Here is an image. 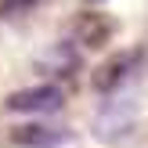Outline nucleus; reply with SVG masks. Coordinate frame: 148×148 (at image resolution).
Here are the masks:
<instances>
[{
    "label": "nucleus",
    "mask_w": 148,
    "mask_h": 148,
    "mask_svg": "<svg viewBox=\"0 0 148 148\" xmlns=\"http://www.w3.org/2000/svg\"><path fill=\"white\" fill-rule=\"evenodd\" d=\"M141 69H145V51H141V47H134V51H119V54L105 58V65H98V72H94L90 87H94L98 94H116L119 87H127Z\"/></svg>",
    "instance_id": "f257e3e1"
},
{
    "label": "nucleus",
    "mask_w": 148,
    "mask_h": 148,
    "mask_svg": "<svg viewBox=\"0 0 148 148\" xmlns=\"http://www.w3.org/2000/svg\"><path fill=\"white\" fill-rule=\"evenodd\" d=\"M65 105V90L58 83H40V87H25V90L11 94L7 98V108L11 112H33V116H47L58 112Z\"/></svg>",
    "instance_id": "f03ea898"
},
{
    "label": "nucleus",
    "mask_w": 148,
    "mask_h": 148,
    "mask_svg": "<svg viewBox=\"0 0 148 148\" xmlns=\"http://www.w3.org/2000/svg\"><path fill=\"white\" fill-rule=\"evenodd\" d=\"M69 127H62V123H18V127L11 130V145L14 148H62L69 145Z\"/></svg>",
    "instance_id": "7ed1b4c3"
},
{
    "label": "nucleus",
    "mask_w": 148,
    "mask_h": 148,
    "mask_svg": "<svg viewBox=\"0 0 148 148\" xmlns=\"http://www.w3.org/2000/svg\"><path fill=\"white\" fill-rule=\"evenodd\" d=\"M36 69L47 76V83H54L58 76H72V72L79 69V51H76V43L62 40V43H54V47H47L40 54V62H36Z\"/></svg>",
    "instance_id": "20e7f679"
},
{
    "label": "nucleus",
    "mask_w": 148,
    "mask_h": 148,
    "mask_svg": "<svg viewBox=\"0 0 148 148\" xmlns=\"http://www.w3.org/2000/svg\"><path fill=\"white\" fill-rule=\"evenodd\" d=\"M112 25L116 22L108 14H98V11H87L76 18V40L83 47H105V40L112 36Z\"/></svg>",
    "instance_id": "39448f33"
},
{
    "label": "nucleus",
    "mask_w": 148,
    "mask_h": 148,
    "mask_svg": "<svg viewBox=\"0 0 148 148\" xmlns=\"http://www.w3.org/2000/svg\"><path fill=\"white\" fill-rule=\"evenodd\" d=\"M40 0H7V11H29V7H36Z\"/></svg>",
    "instance_id": "423d86ee"
},
{
    "label": "nucleus",
    "mask_w": 148,
    "mask_h": 148,
    "mask_svg": "<svg viewBox=\"0 0 148 148\" xmlns=\"http://www.w3.org/2000/svg\"><path fill=\"white\" fill-rule=\"evenodd\" d=\"M90 4H101V0H90Z\"/></svg>",
    "instance_id": "0eeeda50"
}]
</instances>
